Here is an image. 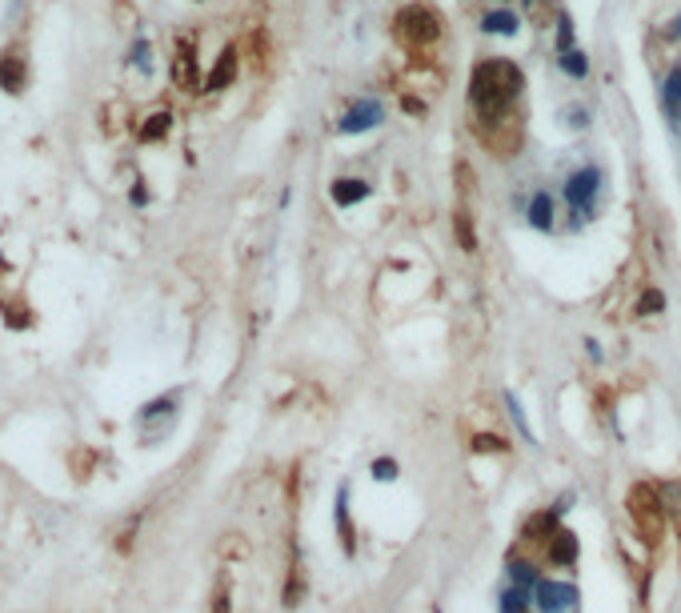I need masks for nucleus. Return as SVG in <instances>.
Listing matches in <instances>:
<instances>
[{"label":"nucleus","mask_w":681,"mask_h":613,"mask_svg":"<svg viewBox=\"0 0 681 613\" xmlns=\"http://www.w3.org/2000/svg\"><path fill=\"white\" fill-rule=\"evenodd\" d=\"M521 85H525V77H521V69L513 61H481L478 69H473L469 97L485 120H497V117H506L509 105L521 97Z\"/></svg>","instance_id":"nucleus-1"},{"label":"nucleus","mask_w":681,"mask_h":613,"mask_svg":"<svg viewBox=\"0 0 681 613\" xmlns=\"http://www.w3.org/2000/svg\"><path fill=\"white\" fill-rule=\"evenodd\" d=\"M629 517L633 525H638V533L646 537L649 545L661 542V533H666V497H661L657 486H633L629 489Z\"/></svg>","instance_id":"nucleus-2"},{"label":"nucleus","mask_w":681,"mask_h":613,"mask_svg":"<svg viewBox=\"0 0 681 613\" xmlns=\"http://www.w3.org/2000/svg\"><path fill=\"white\" fill-rule=\"evenodd\" d=\"M597 193H601V169H593V165H590V169H577L565 181V197H569V204H573V217L577 221L593 212Z\"/></svg>","instance_id":"nucleus-3"},{"label":"nucleus","mask_w":681,"mask_h":613,"mask_svg":"<svg viewBox=\"0 0 681 613\" xmlns=\"http://www.w3.org/2000/svg\"><path fill=\"white\" fill-rule=\"evenodd\" d=\"M397 33H401V41H409V44H429V41H437V16L429 13V8H405V13L397 16Z\"/></svg>","instance_id":"nucleus-4"},{"label":"nucleus","mask_w":681,"mask_h":613,"mask_svg":"<svg viewBox=\"0 0 681 613\" xmlns=\"http://www.w3.org/2000/svg\"><path fill=\"white\" fill-rule=\"evenodd\" d=\"M577 601V585L573 581H537L534 585V606L541 613H569Z\"/></svg>","instance_id":"nucleus-5"},{"label":"nucleus","mask_w":681,"mask_h":613,"mask_svg":"<svg viewBox=\"0 0 681 613\" xmlns=\"http://www.w3.org/2000/svg\"><path fill=\"white\" fill-rule=\"evenodd\" d=\"M381 120H385V108H381L377 100H357V105L341 117V133H369Z\"/></svg>","instance_id":"nucleus-6"},{"label":"nucleus","mask_w":681,"mask_h":613,"mask_svg":"<svg viewBox=\"0 0 681 613\" xmlns=\"http://www.w3.org/2000/svg\"><path fill=\"white\" fill-rule=\"evenodd\" d=\"M545 553L553 565H573L577 561V537L569 533V529H557V533L545 542Z\"/></svg>","instance_id":"nucleus-7"},{"label":"nucleus","mask_w":681,"mask_h":613,"mask_svg":"<svg viewBox=\"0 0 681 613\" xmlns=\"http://www.w3.org/2000/svg\"><path fill=\"white\" fill-rule=\"evenodd\" d=\"M173 80L181 89H197V57H193L189 41L176 49V64H173Z\"/></svg>","instance_id":"nucleus-8"},{"label":"nucleus","mask_w":681,"mask_h":613,"mask_svg":"<svg viewBox=\"0 0 681 613\" xmlns=\"http://www.w3.org/2000/svg\"><path fill=\"white\" fill-rule=\"evenodd\" d=\"M0 89L5 92L24 89V61L16 57V52H5V57H0Z\"/></svg>","instance_id":"nucleus-9"},{"label":"nucleus","mask_w":681,"mask_h":613,"mask_svg":"<svg viewBox=\"0 0 681 613\" xmlns=\"http://www.w3.org/2000/svg\"><path fill=\"white\" fill-rule=\"evenodd\" d=\"M529 225L541 229V233L553 229V201H549V193H534V201H529Z\"/></svg>","instance_id":"nucleus-10"},{"label":"nucleus","mask_w":681,"mask_h":613,"mask_svg":"<svg viewBox=\"0 0 681 613\" xmlns=\"http://www.w3.org/2000/svg\"><path fill=\"white\" fill-rule=\"evenodd\" d=\"M232 77H237V52L225 49V52H221V61H217V69L209 72V80H204V85H209V92H217V89H225Z\"/></svg>","instance_id":"nucleus-11"},{"label":"nucleus","mask_w":681,"mask_h":613,"mask_svg":"<svg viewBox=\"0 0 681 613\" xmlns=\"http://www.w3.org/2000/svg\"><path fill=\"white\" fill-rule=\"evenodd\" d=\"M661 100H666V113L674 125H681V69H674L666 77V92H661Z\"/></svg>","instance_id":"nucleus-12"},{"label":"nucleus","mask_w":681,"mask_h":613,"mask_svg":"<svg viewBox=\"0 0 681 613\" xmlns=\"http://www.w3.org/2000/svg\"><path fill=\"white\" fill-rule=\"evenodd\" d=\"M337 533H341V545L345 553H353V525H349V486L337 489Z\"/></svg>","instance_id":"nucleus-13"},{"label":"nucleus","mask_w":681,"mask_h":613,"mask_svg":"<svg viewBox=\"0 0 681 613\" xmlns=\"http://www.w3.org/2000/svg\"><path fill=\"white\" fill-rule=\"evenodd\" d=\"M369 197V184L365 181H337L333 184V201L337 204H357Z\"/></svg>","instance_id":"nucleus-14"},{"label":"nucleus","mask_w":681,"mask_h":613,"mask_svg":"<svg viewBox=\"0 0 681 613\" xmlns=\"http://www.w3.org/2000/svg\"><path fill=\"white\" fill-rule=\"evenodd\" d=\"M481 29L485 33H497V36H513V33H517V16H513V13H485Z\"/></svg>","instance_id":"nucleus-15"},{"label":"nucleus","mask_w":681,"mask_h":613,"mask_svg":"<svg viewBox=\"0 0 681 613\" xmlns=\"http://www.w3.org/2000/svg\"><path fill=\"white\" fill-rule=\"evenodd\" d=\"M169 125H173L169 113H153V117H148V125L141 128V137H145V141H161V137L169 133Z\"/></svg>","instance_id":"nucleus-16"},{"label":"nucleus","mask_w":681,"mask_h":613,"mask_svg":"<svg viewBox=\"0 0 681 613\" xmlns=\"http://www.w3.org/2000/svg\"><path fill=\"white\" fill-rule=\"evenodd\" d=\"M562 69L569 72V77H585V72H590V61H585L582 49H569V52H562Z\"/></svg>","instance_id":"nucleus-17"},{"label":"nucleus","mask_w":681,"mask_h":613,"mask_svg":"<svg viewBox=\"0 0 681 613\" xmlns=\"http://www.w3.org/2000/svg\"><path fill=\"white\" fill-rule=\"evenodd\" d=\"M525 589H517V585H513V589H506L501 593V613H525Z\"/></svg>","instance_id":"nucleus-18"},{"label":"nucleus","mask_w":681,"mask_h":613,"mask_svg":"<svg viewBox=\"0 0 681 613\" xmlns=\"http://www.w3.org/2000/svg\"><path fill=\"white\" fill-rule=\"evenodd\" d=\"M666 514H669V522L677 525V537H681V489H669V497H666Z\"/></svg>","instance_id":"nucleus-19"},{"label":"nucleus","mask_w":681,"mask_h":613,"mask_svg":"<svg viewBox=\"0 0 681 613\" xmlns=\"http://www.w3.org/2000/svg\"><path fill=\"white\" fill-rule=\"evenodd\" d=\"M509 573H513V585H517V589H529V585H534V570H529L525 561L509 565Z\"/></svg>","instance_id":"nucleus-20"},{"label":"nucleus","mask_w":681,"mask_h":613,"mask_svg":"<svg viewBox=\"0 0 681 613\" xmlns=\"http://www.w3.org/2000/svg\"><path fill=\"white\" fill-rule=\"evenodd\" d=\"M209 613H232V598H229V585H221L217 593H213V606Z\"/></svg>","instance_id":"nucleus-21"},{"label":"nucleus","mask_w":681,"mask_h":613,"mask_svg":"<svg viewBox=\"0 0 681 613\" xmlns=\"http://www.w3.org/2000/svg\"><path fill=\"white\" fill-rule=\"evenodd\" d=\"M373 477H377V481H393L397 477V461H373Z\"/></svg>","instance_id":"nucleus-22"},{"label":"nucleus","mask_w":681,"mask_h":613,"mask_svg":"<svg viewBox=\"0 0 681 613\" xmlns=\"http://www.w3.org/2000/svg\"><path fill=\"white\" fill-rule=\"evenodd\" d=\"M133 64H137L141 72L153 69V61H148V44H145V41H137V44H133Z\"/></svg>","instance_id":"nucleus-23"},{"label":"nucleus","mask_w":681,"mask_h":613,"mask_svg":"<svg viewBox=\"0 0 681 613\" xmlns=\"http://www.w3.org/2000/svg\"><path fill=\"white\" fill-rule=\"evenodd\" d=\"M646 309H661V293H649L646 301H641V313H646Z\"/></svg>","instance_id":"nucleus-24"},{"label":"nucleus","mask_w":681,"mask_h":613,"mask_svg":"<svg viewBox=\"0 0 681 613\" xmlns=\"http://www.w3.org/2000/svg\"><path fill=\"white\" fill-rule=\"evenodd\" d=\"M674 33H677V36H681V16H677V24H674Z\"/></svg>","instance_id":"nucleus-25"}]
</instances>
